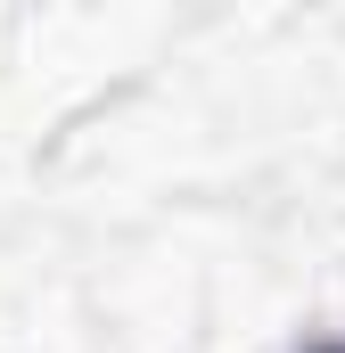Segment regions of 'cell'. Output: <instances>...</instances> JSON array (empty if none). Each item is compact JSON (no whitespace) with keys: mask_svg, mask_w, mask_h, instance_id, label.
<instances>
[{"mask_svg":"<svg viewBox=\"0 0 345 353\" xmlns=\"http://www.w3.org/2000/svg\"><path fill=\"white\" fill-rule=\"evenodd\" d=\"M313 353H345V345H313Z\"/></svg>","mask_w":345,"mask_h":353,"instance_id":"cell-1","label":"cell"}]
</instances>
